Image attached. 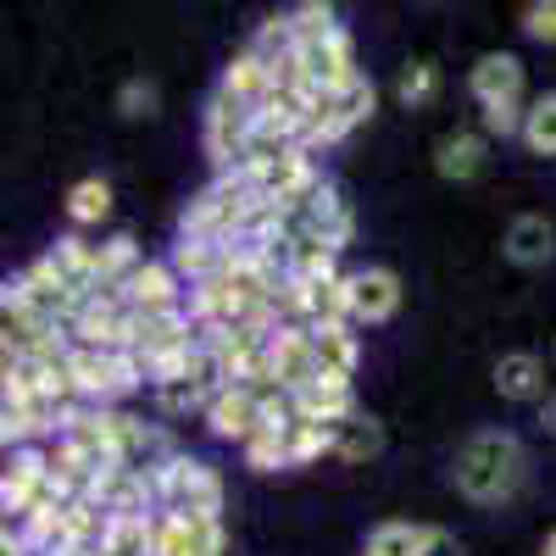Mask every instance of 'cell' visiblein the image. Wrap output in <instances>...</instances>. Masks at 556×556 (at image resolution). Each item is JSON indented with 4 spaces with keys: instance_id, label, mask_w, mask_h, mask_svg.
<instances>
[{
    "instance_id": "15",
    "label": "cell",
    "mask_w": 556,
    "mask_h": 556,
    "mask_svg": "<svg viewBox=\"0 0 556 556\" xmlns=\"http://www.w3.org/2000/svg\"><path fill=\"white\" fill-rule=\"evenodd\" d=\"M206 429L217 434V440H235L240 451L267 429V406H262V395L256 390H245V384H228L217 401H212V412H206Z\"/></svg>"
},
{
    "instance_id": "18",
    "label": "cell",
    "mask_w": 556,
    "mask_h": 556,
    "mask_svg": "<svg viewBox=\"0 0 556 556\" xmlns=\"http://www.w3.org/2000/svg\"><path fill=\"white\" fill-rule=\"evenodd\" d=\"M39 262L51 267V273L62 278V290H67V295H78V301H89V295L101 290V267H96V245H89V240H78V235H62V240H56L51 251H45Z\"/></svg>"
},
{
    "instance_id": "20",
    "label": "cell",
    "mask_w": 556,
    "mask_h": 556,
    "mask_svg": "<svg viewBox=\"0 0 556 556\" xmlns=\"http://www.w3.org/2000/svg\"><path fill=\"white\" fill-rule=\"evenodd\" d=\"M317 340V367H323V379H356V367H362V340H356V323H317L312 329Z\"/></svg>"
},
{
    "instance_id": "4",
    "label": "cell",
    "mask_w": 556,
    "mask_h": 556,
    "mask_svg": "<svg viewBox=\"0 0 556 556\" xmlns=\"http://www.w3.org/2000/svg\"><path fill=\"white\" fill-rule=\"evenodd\" d=\"M67 374H73V395L84 406H112L151 379L134 351H84V345L67 351Z\"/></svg>"
},
{
    "instance_id": "13",
    "label": "cell",
    "mask_w": 556,
    "mask_h": 556,
    "mask_svg": "<svg viewBox=\"0 0 556 556\" xmlns=\"http://www.w3.org/2000/svg\"><path fill=\"white\" fill-rule=\"evenodd\" d=\"M223 551H228L223 518L156 513V556H223Z\"/></svg>"
},
{
    "instance_id": "22",
    "label": "cell",
    "mask_w": 556,
    "mask_h": 556,
    "mask_svg": "<svg viewBox=\"0 0 556 556\" xmlns=\"http://www.w3.org/2000/svg\"><path fill=\"white\" fill-rule=\"evenodd\" d=\"M484 162H490L484 134H468V128L445 134L440 146H434V173H440V178H451V184H468V178H479V173H484Z\"/></svg>"
},
{
    "instance_id": "6",
    "label": "cell",
    "mask_w": 556,
    "mask_h": 556,
    "mask_svg": "<svg viewBox=\"0 0 556 556\" xmlns=\"http://www.w3.org/2000/svg\"><path fill=\"white\" fill-rule=\"evenodd\" d=\"M290 235H306V240H317L323 251H345L351 245V235H356V217H351V201H345V190L334 178H323L317 190L290 212V228H285V240Z\"/></svg>"
},
{
    "instance_id": "37",
    "label": "cell",
    "mask_w": 556,
    "mask_h": 556,
    "mask_svg": "<svg viewBox=\"0 0 556 556\" xmlns=\"http://www.w3.org/2000/svg\"><path fill=\"white\" fill-rule=\"evenodd\" d=\"M429 556H462V551H456V540L440 529V540H434V551H429Z\"/></svg>"
},
{
    "instance_id": "9",
    "label": "cell",
    "mask_w": 556,
    "mask_h": 556,
    "mask_svg": "<svg viewBox=\"0 0 556 556\" xmlns=\"http://www.w3.org/2000/svg\"><path fill=\"white\" fill-rule=\"evenodd\" d=\"M67 340L84 345V351H128V340H134V312L123 306L117 290H101V295L78 301V312H73V323H67Z\"/></svg>"
},
{
    "instance_id": "8",
    "label": "cell",
    "mask_w": 556,
    "mask_h": 556,
    "mask_svg": "<svg viewBox=\"0 0 556 556\" xmlns=\"http://www.w3.org/2000/svg\"><path fill=\"white\" fill-rule=\"evenodd\" d=\"M251 134H256V106H245V101H235V96L217 89L212 106H206V123H201V146H206L212 167L217 173H240Z\"/></svg>"
},
{
    "instance_id": "11",
    "label": "cell",
    "mask_w": 556,
    "mask_h": 556,
    "mask_svg": "<svg viewBox=\"0 0 556 556\" xmlns=\"http://www.w3.org/2000/svg\"><path fill=\"white\" fill-rule=\"evenodd\" d=\"M0 306H23V312H34V317H45V323H62V329H67L73 312H78V295H67L62 278L45 267V262H34V267H23L17 278H7Z\"/></svg>"
},
{
    "instance_id": "7",
    "label": "cell",
    "mask_w": 556,
    "mask_h": 556,
    "mask_svg": "<svg viewBox=\"0 0 556 556\" xmlns=\"http://www.w3.org/2000/svg\"><path fill=\"white\" fill-rule=\"evenodd\" d=\"M374 106H379V89H374V78H356V84H345L340 96H317V112H312V123H306V134H301V146H306V151L340 146L345 134H356L367 117H374Z\"/></svg>"
},
{
    "instance_id": "19",
    "label": "cell",
    "mask_w": 556,
    "mask_h": 556,
    "mask_svg": "<svg viewBox=\"0 0 556 556\" xmlns=\"http://www.w3.org/2000/svg\"><path fill=\"white\" fill-rule=\"evenodd\" d=\"M501 251H506V262H518V267H545V262L556 256V228H551V217H540V212L513 217V223H506Z\"/></svg>"
},
{
    "instance_id": "1",
    "label": "cell",
    "mask_w": 556,
    "mask_h": 556,
    "mask_svg": "<svg viewBox=\"0 0 556 556\" xmlns=\"http://www.w3.org/2000/svg\"><path fill=\"white\" fill-rule=\"evenodd\" d=\"M529 479V451L518 434L506 429H479L456 445V462H451V484L462 501L473 506H501L513 501Z\"/></svg>"
},
{
    "instance_id": "12",
    "label": "cell",
    "mask_w": 556,
    "mask_h": 556,
    "mask_svg": "<svg viewBox=\"0 0 556 556\" xmlns=\"http://www.w3.org/2000/svg\"><path fill=\"white\" fill-rule=\"evenodd\" d=\"M345 306L356 329H374V323H390L401 312V278L390 267H362L345 273Z\"/></svg>"
},
{
    "instance_id": "25",
    "label": "cell",
    "mask_w": 556,
    "mask_h": 556,
    "mask_svg": "<svg viewBox=\"0 0 556 556\" xmlns=\"http://www.w3.org/2000/svg\"><path fill=\"white\" fill-rule=\"evenodd\" d=\"M295 417H312V424H345V417H356V390L345 379H317L295 395Z\"/></svg>"
},
{
    "instance_id": "5",
    "label": "cell",
    "mask_w": 556,
    "mask_h": 556,
    "mask_svg": "<svg viewBox=\"0 0 556 556\" xmlns=\"http://www.w3.org/2000/svg\"><path fill=\"white\" fill-rule=\"evenodd\" d=\"M156 501L162 513H195V518H223V479L201 456H173L156 473Z\"/></svg>"
},
{
    "instance_id": "2",
    "label": "cell",
    "mask_w": 556,
    "mask_h": 556,
    "mask_svg": "<svg viewBox=\"0 0 556 556\" xmlns=\"http://www.w3.org/2000/svg\"><path fill=\"white\" fill-rule=\"evenodd\" d=\"M262 195L251 173H217L201 195H190L178 217V235L184 240H223V245H240L251 235V217H256Z\"/></svg>"
},
{
    "instance_id": "33",
    "label": "cell",
    "mask_w": 556,
    "mask_h": 556,
    "mask_svg": "<svg viewBox=\"0 0 556 556\" xmlns=\"http://www.w3.org/2000/svg\"><path fill=\"white\" fill-rule=\"evenodd\" d=\"M117 112L123 117H156V84L151 78H128L123 96H117Z\"/></svg>"
},
{
    "instance_id": "36",
    "label": "cell",
    "mask_w": 556,
    "mask_h": 556,
    "mask_svg": "<svg viewBox=\"0 0 556 556\" xmlns=\"http://www.w3.org/2000/svg\"><path fill=\"white\" fill-rule=\"evenodd\" d=\"M540 424L556 434V395H545V401H540Z\"/></svg>"
},
{
    "instance_id": "21",
    "label": "cell",
    "mask_w": 556,
    "mask_h": 556,
    "mask_svg": "<svg viewBox=\"0 0 556 556\" xmlns=\"http://www.w3.org/2000/svg\"><path fill=\"white\" fill-rule=\"evenodd\" d=\"M217 89H223V96H235V101H245V106H256V112H262V101L273 96V62H262V56L251 51V45H245V51L228 56V67H223Z\"/></svg>"
},
{
    "instance_id": "23",
    "label": "cell",
    "mask_w": 556,
    "mask_h": 556,
    "mask_svg": "<svg viewBox=\"0 0 556 556\" xmlns=\"http://www.w3.org/2000/svg\"><path fill=\"white\" fill-rule=\"evenodd\" d=\"M495 390L501 401H545V362L534 351H506L495 362Z\"/></svg>"
},
{
    "instance_id": "35",
    "label": "cell",
    "mask_w": 556,
    "mask_h": 556,
    "mask_svg": "<svg viewBox=\"0 0 556 556\" xmlns=\"http://www.w3.org/2000/svg\"><path fill=\"white\" fill-rule=\"evenodd\" d=\"M523 106H479V123H484V134H495V139H523Z\"/></svg>"
},
{
    "instance_id": "31",
    "label": "cell",
    "mask_w": 556,
    "mask_h": 556,
    "mask_svg": "<svg viewBox=\"0 0 556 556\" xmlns=\"http://www.w3.org/2000/svg\"><path fill=\"white\" fill-rule=\"evenodd\" d=\"M523 146H529L534 156H556V89L529 106V117H523Z\"/></svg>"
},
{
    "instance_id": "27",
    "label": "cell",
    "mask_w": 556,
    "mask_h": 556,
    "mask_svg": "<svg viewBox=\"0 0 556 556\" xmlns=\"http://www.w3.org/2000/svg\"><path fill=\"white\" fill-rule=\"evenodd\" d=\"M379 451H384V424H379V417H367V412L345 417L340 440H334V456L340 462H367V456H379Z\"/></svg>"
},
{
    "instance_id": "16",
    "label": "cell",
    "mask_w": 556,
    "mask_h": 556,
    "mask_svg": "<svg viewBox=\"0 0 556 556\" xmlns=\"http://www.w3.org/2000/svg\"><path fill=\"white\" fill-rule=\"evenodd\" d=\"M184 290H190V285L173 273V262H146L117 295H123V306L134 317H162V312H178L184 306Z\"/></svg>"
},
{
    "instance_id": "26",
    "label": "cell",
    "mask_w": 556,
    "mask_h": 556,
    "mask_svg": "<svg viewBox=\"0 0 556 556\" xmlns=\"http://www.w3.org/2000/svg\"><path fill=\"white\" fill-rule=\"evenodd\" d=\"M228 256H235V245H223V240H184L173 245V273L184 278V285H206V278H217L228 267Z\"/></svg>"
},
{
    "instance_id": "17",
    "label": "cell",
    "mask_w": 556,
    "mask_h": 556,
    "mask_svg": "<svg viewBox=\"0 0 556 556\" xmlns=\"http://www.w3.org/2000/svg\"><path fill=\"white\" fill-rule=\"evenodd\" d=\"M479 106H523V62L513 51H484L468 73Z\"/></svg>"
},
{
    "instance_id": "32",
    "label": "cell",
    "mask_w": 556,
    "mask_h": 556,
    "mask_svg": "<svg viewBox=\"0 0 556 556\" xmlns=\"http://www.w3.org/2000/svg\"><path fill=\"white\" fill-rule=\"evenodd\" d=\"M245 468H256V473H278V468H290V434L278 429V424H267V429L245 445Z\"/></svg>"
},
{
    "instance_id": "10",
    "label": "cell",
    "mask_w": 556,
    "mask_h": 556,
    "mask_svg": "<svg viewBox=\"0 0 556 556\" xmlns=\"http://www.w3.org/2000/svg\"><path fill=\"white\" fill-rule=\"evenodd\" d=\"M223 390H228V379H223V362L201 345L178 379L156 384V406H162L167 417H190V412H201V417H206V412H212V401H217Z\"/></svg>"
},
{
    "instance_id": "38",
    "label": "cell",
    "mask_w": 556,
    "mask_h": 556,
    "mask_svg": "<svg viewBox=\"0 0 556 556\" xmlns=\"http://www.w3.org/2000/svg\"><path fill=\"white\" fill-rule=\"evenodd\" d=\"M540 556H556V529L545 534V545H540Z\"/></svg>"
},
{
    "instance_id": "24",
    "label": "cell",
    "mask_w": 556,
    "mask_h": 556,
    "mask_svg": "<svg viewBox=\"0 0 556 556\" xmlns=\"http://www.w3.org/2000/svg\"><path fill=\"white\" fill-rule=\"evenodd\" d=\"M434 540H440L434 523H401V518H390V523H379L374 534H367L362 556H429Z\"/></svg>"
},
{
    "instance_id": "14",
    "label": "cell",
    "mask_w": 556,
    "mask_h": 556,
    "mask_svg": "<svg viewBox=\"0 0 556 556\" xmlns=\"http://www.w3.org/2000/svg\"><path fill=\"white\" fill-rule=\"evenodd\" d=\"M267 356H273V379L285 384L290 395H301L306 384L323 379V367H317V340H312V329H301V323H285V329L273 334Z\"/></svg>"
},
{
    "instance_id": "34",
    "label": "cell",
    "mask_w": 556,
    "mask_h": 556,
    "mask_svg": "<svg viewBox=\"0 0 556 556\" xmlns=\"http://www.w3.org/2000/svg\"><path fill=\"white\" fill-rule=\"evenodd\" d=\"M523 34L534 45H556V0H529L523 7Z\"/></svg>"
},
{
    "instance_id": "30",
    "label": "cell",
    "mask_w": 556,
    "mask_h": 556,
    "mask_svg": "<svg viewBox=\"0 0 556 556\" xmlns=\"http://www.w3.org/2000/svg\"><path fill=\"white\" fill-rule=\"evenodd\" d=\"M434 96H440V67H434V62H406L401 78H395V101H401L406 112H424Z\"/></svg>"
},
{
    "instance_id": "28",
    "label": "cell",
    "mask_w": 556,
    "mask_h": 556,
    "mask_svg": "<svg viewBox=\"0 0 556 556\" xmlns=\"http://www.w3.org/2000/svg\"><path fill=\"white\" fill-rule=\"evenodd\" d=\"M285 434H290V468H306V462H317V456H334L340 424H312V417H295Z\"/></svg>"
},
{
    "instance_id": "3",
    "label": "cell",
    "mask_w": 556,
    "mask_h": 556,
    "mask_svg": "<svg viewBox=\"0 0 556 556\" xmlns=\"http://www.w3.org/2000/svg\"><path fill=\"white\" fill-rule=\"evenodd\" d=\"M128 351L146 362L151 384H167V379H178L184 367H190V356L201 351V323L190 317V306L162 312V317H134Z\"/></svg>"
},
{
    "instance_id": "29",
    "label": "cell",
    "mask_w": 556,
    "mask_h": 556,
    "mask_svg": "<svg viewBox=\"0 0 556 556\" xmlns=\"http://www.w3.org/2000/svg\"><path fill=\"white\" fill-rule=\"evenodd\" d=\"M67 217L78 228H96L112 217V184L106 178H78L73 190H67Z\"/></svg>"
}]
</instances>
